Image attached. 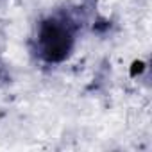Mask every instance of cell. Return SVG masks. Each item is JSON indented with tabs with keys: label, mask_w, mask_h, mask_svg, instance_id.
<instances>
[{
	"label": "cell",
	"mask_w": 152,
	"mask_h": 152,
	"mask_svg": "<svg viewBox=\"0 0 152 152\" xmlns=\"http://www.w3.org/2000/svg\"><path fill=\"white\" fill-rule=\"evenodd\" d=\"M77 25L68 16H50L39 23L36 48L45 63H63L73 50Z\"/></svg>",
	"instance_id": "6da1fadb"
},
{
	"label": "cell",
	"mask_w": 152,
	"mask_h": 152,
	"mask_svg": "<svg viewBox=\"0 0 152 152\" xmlns=\"http://www.w3.org/2000/svg\"><path fill=\"white\" fill-rule=\"evenodd\" d=\"M7 79H9V75H7V68H6L4 61L0 59V84H2V83H6Z\"/></svg>",
	"instance_id": "7a4b0ae2"
}]
</instances>
